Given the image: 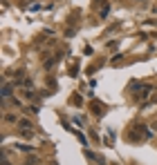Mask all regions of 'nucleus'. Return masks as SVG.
<instances>
[{
  "label": "nucleus",
  "instance_id": "f257e3e1",
  "mask_svg": "<svg viewBox=\"0 0 157 165\" xmlns=\"http://www.w3.org/2000/svg\"><path fill=\"white\" fill-rule=\"evenodd\" d=\"M90 112L94 114V116H103L106 105H103V103H99V101H92V103H90Z\"/></svg>",
  "mask_w": 157,
  "mask_h": 165
},
{
  "label": "nucleus",
  "instance_id": "20e7f679",
  "mask_svg": "<svg viewBox=\"0 0 157 165\" xmlns=\"http://www.w3.org/2000/svg\"><path fill=\"white\" fill-rule=\"evenodd\" d=\"M150 92H153V85H142V89L137 92V98H139V101L148 98V96H150Z\"/></svg>",
  "mask_w": 157,
  "mask_h": 165
},
{
  "label": "nucleus",
  "instance_id": "7ed1b4c3",
  "mask_svg": "<svg viewBox=\"0 0 157 165\" xmlns=\"http://www.w3.org/2000/svg\"><path fill=\"white\" fill-rule=\"evenodd\" d=\"M11 94H14V85L11 83H2V101H9V98H11Z\"/></svg>",
  "mask_w": 157,
  "mask_h": 165
},
{
  "label": "nucleus",
  "instance_id": "ddd939ff",
  "mask_svg": "<svg viewBox=\"0 0 157 165\" xmlns=\"http://www.w3.org/2000/svg\"><path fill=\"white\" fill-rule=\"evenodd\" d=\"M25 112H27V114H38V107H36V105H32V107H27Z\"/></svg>",
  "mask_w": 157,
  "mask_h": 165
},
{
  "label": "nucleus",
  "instance_id": "1a4fd4ad",
  "mask_svg": "<svg viewBox=\"0 0 157 165\" xmlns=\"http://www.w3.org/2000/svg\"><path fill=\"white\" fill-rule=\"evenodd\" d=\"M56 63H59V56H56V58H52V60H45V69H52V67L56 65Z\"/></svg>",
  "mask_w": 157,
  "mask_h": 165
},
{
  "label": "nucleus",
  "instance_id": "f8f14e48",
  "mask_svg": "<svg viewBox=\"0 0 157 165\" xmlns=\"http://www.w3.org/2000/svg\"><path fill=\"white\" fill-rule=\"evenodd\" d=\"M25 165H38V156H29Z\"/></svg>",
  "mask_w": 157,
  "mask_h": 165
},
{
  "label": "nucleus",
  "instance_id": "423d86ee",
  "mask_svg": "<svg viewBox=\"0 0 157 165\" xmlns=\"http://www.w3.org/2000/svg\"><path fill=\"white\" fill-rule=\"evenodd\" d=\"M18 121H20V118H18L16 114H5V123H16L18 125Z\"/></svg>",
  "mask_w": 157,
  "mask_h": 165
},
{
  "label": "nucleus",
  "instance_id": "6e6552de",
  "mask_svg": "<svg viewBox=\"0 0 157 165\" xmlns=\"http://www.w3.org/2000/svg\"><path fill=\"white\" fill-rule=\"evenodd\" d=\"M18 125H20L23 130H32V121H27V118H20V121H18Z\"/></svg>",
  "mask_w": 157,
  "mask_h": 165
},
{
  "label": "nucleus",
  "instance_id": "9d476101",
  "mask_svg": "<svg viewBox=\"0 0 157 165\" xmlns=\"http://www.w3.org/2000/svg\"><path fill=\"white\" fill-rule=\"evenodd\" d=\"M72 103H74V105H76V107H79V105H83V98H81V96H79V94H74V96H72Z\"/></svg>",
  "mask_w": 157,
  "mask_h": 165
},
{
  "label": "nucleus",
  "instance_id": "39448f33",
  "mask_svg": "<svg viewBox=\"0 0 157 165\" xmlns=\"http://www.w3.org/2000/svg\"><path fill=\"white\" fill-rule=\"evenodd\" d=\"M16 147L20 150V152H32L34 145H29V143H16Z\"/></svg>",
  "mask_w": 157,
  "mask_h": 165
},
{
  "label": "nucleus",
  "instance_id": "0eeeda50",
  "mask_svg": "<svg viewBox=\"0 0 157 165\" xmlns=\"http://www.w3.org/2000/svg\"><path fill=\"white\" fill-rule=\"evenodd\" d=\"M108 14H110V5H108V2H103V7H101L99 16H101V18H108Z\"/></svg>",
  "mask_w": 157,
  "mask_h": 165
},
{
  "label": "nucleus",
  "instance_id": "2eb2a0df",
  "mask_svg": "<svg viewBox=\"0 0 157 165\" xmlns=\"http://www.w3.org/2000/svg\"><path fill=\"white\" fill-rule=\"evenodd\" d=\"M2 165H11V163H9V159H7V156H2Z\"/></svg>",
  "mask_w": 157,
  "mask_h": 165
},
{
  "label": "nucleus",
  "instance_id": "f03ea898",
  "mask_svg": "<svg viewBox=\"0 0 157 165\" xmlns=\"http://www.w3.org/2000/svg\"><path fill=\"white\" fill-rule=\"evenodd\" d=\"M83 156H85V159H90V161H94V163H99V165H106V159H101L99 154H94V152H90L88 147L83 150Z\"/></svg>",
  "mask_w": 157,
  "mask_h": 165
},
{
  "label": "nucleus",
  "instance_id": "4468645a",
  "mask_svg": "<svg viewBox=\"0 0 157 165\" xmlns=\"http://www.w3.org/2000/svg\"><path fill=\"white\" fill-rule=\"evenodd\" d=\"M117 47H119V43H117V40H112V43H108V49H117Z\"/></svg>",
  "mask_w": 157,
  "mask_h": 165
},
{
  "label": "nucleus",
  "instance_id": "9b49d317",
  "mask_svg": "<svg viewBox=\"0 0 157 165\" xmlns=\"http://www.w3.org/2000/svg\"><path fill=\"white\" fill-rule=\"evenodd\" d=\"M23 96H25L27 101H32V98H34V92H32V89H23Z\"/></svg>",
  "mask_w": 157,
  "mask_h": 165
}]
</instances>
